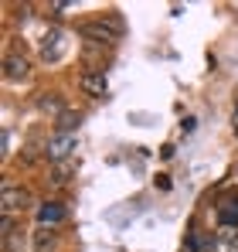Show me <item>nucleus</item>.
I'll return each instance as SVG.
<instances>
[{
  "label": "nucleus",
  "mask_w": 238,
  "mask_h": 252,
  "mask_svg": "<svg viewBox=\"0 0 238 252\" xmlns=\"http://www.w3.org/2000/svg\"><path fill=\"white\" fill-rule=\"evenodd\" d=\"M79 34L85 38V41L109 48V44H116L119 38L126 34V24H122L119 14H106L102 21H85V24H79Z\"/></svg>",
  "instance_id": "nucleus-1"
},
{
  "label": "nucleus",
  "mask_w": 238,
  "mask_h": 252,
  "mask_svg": "<svg viewBox=\"0 0 238 252\" xmlns=\"http://www.w3.org/2000/svg\"><path fill=\"white\" fill-rule=\"evenodd\" d=\"M75 147H79L75 133H58V136H51V140L44 143V157L55 160V164H61V160H72V150H75Z\"/></svg>",
  "instance_id": "nucleus-2"
},
{
  "label": "nucleus",
  "mask_w": 238,
  "mask_h": 252,
  "mask_svg": "<svg viewBox=\"0 0 238 252\" xmlns=\"http://www.w3.org/2000/svg\"><path fill=\"white\" fill-rule=\"evenodd\" d=\"M28 205H31V194H28L24 188H17V184H3V188H0V211H3V215L24 211Z\"/></svg>",
  "instance_id": "nucleus-3"
},
{
  "label": "nucleus",
  "mask_w": 238,
  "mask_h": 252,
  "mask_svg": "<svg viewBox=\"0 0 238 252\" xmlns=\"http://www.w3.org/2000/svg\"><path fill=\"white\" fill-rule=\"evenodd\" d=\"M79 89L85 92V95H92V99H106V95H109V82H106V72H95V68L82 72V75H79Z\"/></svg>",
  "instance_id": "nucleus-4"
},
{
  "label": "nucleus",
  "mask_w": 238,
  "mask_h": 252,
  "mask_svg": "<svg viewBox=\"0 0 238 252\" xmlns=\"http://www.w3.org/2000/svg\"><path fill=\"white\" fill-rule=\"evenodd\" d=\"M31 75V62L24 58V55H14V51H7L3 55V79H10V82H21V79H28Z\"/></svg>",
  "instance_id": "nucleus-5"
},
{
  "label": "nucleus",
  "mask_w": 238,
  "mask_h": 252,
  "mask_svg": "<svg viewBox=\"0 0 238 252\" xmlns=\"http://www.w3.org/2000/svg\"><path fill=\"white\" fill-rule=\"evenodd\" d=\"M68 218V208L61 205V201H44L38 208V225L41 228H55V225H61Z\"/></svg>",
  "instance_id": "nucleus-6"
},
{
  "label": "nucleus",
  "mask_w": 238,
  "mask_h": 252,
  "mask_svg": "<svg viewBox=\"0 0 238 252\" xmlns=\"http://www.w3.org/2000/svg\"><path fill=\"white\" fill-rule=\"evenodd\" d=\"M65 55V34L58 31V28H51L44 38H41V58L44 62H58Z\"/></svg>",
  "instance_id": "nucleus-7"
},
{
  "label": "nucleus",
  "mask_w": 238,
  "mask_h": 252,
  "mask_svg": "<svg viewBox=\"0 0 238 252\" xmlns=\"http://www.w3.org/2000/svg\"><path fill=\"white\" fill-rule=\"evenodd\" d=\"M218 225H225V228H235L238 225V194L225 198V201L218 205Z\"/></svg>",
  "instance_id": "nucleus-8"
},
{
  "label": "nucleus",
  "mask_w": 238,
  "mask_h": 252,
  "mask_svg": "<svg viewBox=\"0 0 238 252\" xmlns=\"http://www.w3.org/2000/svg\"><path fill=\"white\" fill-rule=\"evenodd\" d=\"M55 126H58V133H75L82 126V113H75V109H65L58 120H55Z\"/></svg>",
  "instance_id": "nucleus-9"
},
{
  "label": "nucleus",
  "mask_w": 238,
  "mask_h": 252,
  "mask_svg": "<svg viewBox=\"0 0 238 252\" xmlns=\"http://www.w3.org/2000/svg\"><path fill=\"white\" fill-rule=\"evenodd\" d=\"M38 106H41V113H55V116H61V113H65V102H61V95H51V92L38 95Z\"/></svg>",
  "instance_id": "nucleus-10"
},
{
  "label": "nucleus",
  "mask_w": 238,
  "mask_h": 252,
  "mask_svg": "<svg viewBox=\"0 0 238 252\" xmlns=\"http://www.w3.org/2000/svg\"><path fill=\"white\" fill-rule=\"evenodd\" d=\"M72 174H75V160H61V164H55V170H51V184H68Z\"/></svg>",
  "instance_id": "nucleus-11"
},
{
  "label": "nucleus",
  "mask_w": 238,
  "mask_h": 252,
  "mask_svg": "<svg viewBox=\"0 0 238 252\" xmlns=\"http://www.w3.org/2000/svg\"><path fill=\"white\" fill-rule=\"evenodd\" d=\"M31 246H34V252H48L51 246H55V232H51V228H41V225H38V232H34Z\"/></svg>",
  "instance_id": "nucleus-12"
},
{
  "label": "nucleus",
  "mask_w": 238,
  "mask_h": 252,
  "mask_svg": "<svg viewBox=\"0 0 238 252\" xmlns=\"http://www.w3.org/2000/svg\"><path fill=\"white\" fill-rule=\"evenodd\" d=\"M10 232H14V215H0V239L10 242Z\"/></svg>",
  "instance_id": "nucleus-13"
},
{
  "label": "nucleus",
  "mask_w": 238,
  "mask_h": 252,
  "mask_svg": "<svg viewBox=\"0 0 238 252\" xmlns=\"http://www.w3.org/2000/svg\"><path fill=\"white\" fill-rule=\"evenodd\" d=\"M153 184H157L160 191H170V177H167V174H160V177H153Z\"/></svg>",
  "instance_id": "nucleus-14"
},
{
  "label": "nucleus",
  "mask_w": 238,
  "mask_h": 252,
  "mask_svg": "<svg viewBox=\"0 0 238 252\" xmlns=\"http://www.w3.org/2000/svg\"><path fill=\"white\" fill-rule=\"evenodd\" d=\"M225 249H228V252H238V235H228V242H225Z\"/></svg>",
  "instance_id": "nucleus-15"
}]
</instances>
